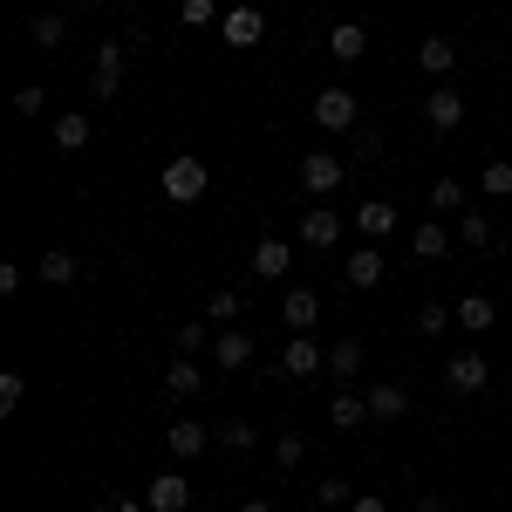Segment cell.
Wrapping results in <instances>:
<instances>
[{
    "instance_id": "7a4b0ae2",
    "label": "cell",
    "mask_w": 512,
    "mask_h": 512,
    "mask_svg": "<svg viewBox=\"0 0 512 512\" xmlns=\"http://www.w3.org/2000/svg\"><path fill=\"white\" fill-rule=\"evenodd\" d=\"M280 376H294V383L328 376V349H315V335H294V342L280 349Z\"/></svg>"
},
{
    "instance_id": "52a82bcc",
    "label": "cell",
    "mask_w": 512,
    "mask_h": 512,
    "mask_svg": "<svg viewBox=\"0 0 512 512\" xmlns=\"http://www.w3.org/2000/svg\"><path fill=\"white\" fill-rule=\"evenodd\" d=\"M280 321H287V335H315L321 294H315V287H287V301H280Z\"/></svg>"
},
{
    "instance_id": "f546056e",
    "label": "cell",
    "mask_w": 512,
    "mask_h": 512,
    "mask_svg": "<svg viewBox=\"0 0 512 512\" xmlns=\"http://www.w3.org/2000/svg\"><path fill=\"white\" fill-rule=\"evenodd\" d=\"M178 21H185V28H212V21H226V14H219V0H178Z\"/></svg>"
},
{
    "instance_id": "4dcf8cb0",
    "label": "cell",
    "mask_w": 512,
    "mask_h": 512,
    "mask_svg": "<svg viewBox=\"0 0 512 512\" xmlns=\"http://www.w3.org/2000/svg\"><path fill=\"white\" fill-rule=\"evenodd\" d=\"M205 321H219V328H233V321H239V294H233V287H219V294L205 301Z\"/></svg>"
},
{
    "instance_id": "836d02e7",
    "label": "cell",
    "mask_w": 512,
    "mask_h": 512,
    "mask_svg": "<svg viewBox=\"0 0 512 512\" xmlns=\"http://www.w3.org/2000/svg\"><path fill=\"white\" fill-rule=\"evenodd\" d=\"M431 205H437V212H458V205H465V185H458V178H437V185H431Z\"/></svg>"
},
{
    "instance_id": "603a6c76",
    "label": "cell",
    "mask_w": 512,
    "mask_h": 512,
    "mask_svg": "<svg viewBox=\"0 0 512 512\" xmlns=\"http://www.w3.org/2000/svg\"><path fill=\"white\" fill-rule=\"evenodd\" d=\"M328 424H335V431H362V424H369V403L342 390L335 403H328Z\"/></svg>"
},
{
    "instance_id": "1f68e13d",
    "label": "cell",
    "mask_w": 512,
    "mask_h": 512,
    "mask_svg": "<svg viewBox=\"0 0 512 512\" xmlns=\"http://www.w3.org/2000/svg\"><path fill=\"white\" fill-rule=\"evenodd\" d=\"M458 239H465V246H492V219H485V212H465V219H458Z\"/></svg>"
},
{
    "instance_id": "9a60e30c",
    "label": "cell",
    "mask_w": 512,
    "mask_h": 512,
    "mask_svg": "<svg viewBox=\"0 0 512 512\" xmlns=\"http://www.w3.org/2000/svg\"><path fill=\"white\" fill-rule=\"evenodd\" d=\"M185 506H192V485H185L178 472L151 478V512H185Z\"/></svg>"
},
{
    "instance_id": "d590c367",
    "label": "cell",
    "mask_w": 512,
    "mask_h": 512,
    "mask_svg": "<svg viewBox=\"0 0 512 512\" xmlns=\"http://www.w3.org/2000/svg\"><path fill=\"white\" fill-rule=\"evenodd\" d=\"M21 390H28V383L7 369V376H0V417H14V410H21Z\"/></svg>"
},
{
    "instance_id": "44dd1931",
    "label": "cell",
    "mask_w": 512,
    "mask_h": 512,
    "mask_svg": "<svg viewBox=\"0 0 512 512\" xmlns=\"http://www.w3.org/2000/svg\"><path fill=\"white\" fill-rule=\"evenodd\" d=\"M62 35H69V14H62V7H48V14L28 21V41H35V48H62Z\"/></svg>"
},
{
    "instance_id": "b9f144b4",
    "label": "cell",
    "mask_w": 512,
    "mask_h": 512,
    "mask_svg": "<svg viewBox=\"0 0 512 512\" xmlns=\"http://www.w3.org/2000/svg\"><path fill=\"white\" fill-rule=\"evenodd\" d=\"M62 14H96V0H62Z\"/></svg>"
},
{
    "instance_id": "5b68a950",
    "label": "cell",
    "mask_w": 512,
    "mask_h": 512,
    "mask_svg": "<svg viewBox=\"0 0 512 512\" xmlns=\"http://www.w3.org/2000/svg\"><path fill=\"white\" fill-rule=\"evenodd\" d=\"M424 123H431L437 137H451V130H458V123H465V96H458V89H451V82H437L431 96H424Z\"/></svg>"
},
{
    "instance_id": "e0dca14e",
    "label": "cell",
    "mask_w": 512,
    "mask_h": 512,
    "mask_svg": "<svg viewBox=\"0 0 512 512\" xmlns=\"http://www.w3.org/2000/svg\"><path fill=\"white\" fill-rule=\"evenodd\" d=\"M383 267H390V260H383V246H362V253H349V260H342L349 287H376V280H383Z\"/></svg>"
},
{
    "instance_id": "ee69618b",
    "label": "cell",
    "mask_w": 512,
    "mask_h": 512,
    "mask_svg": "<svg viewBox=\"0 0 512 512\" xmlns=\"http://www.w3.org/2000/svg\"><path fill=\"white\" fill-rule=\"evenodd\" d=\"M239 512H274V506H267V499H246V506H239Z\"/></svg>"
},
{
    "instance_id": "83f0119b",
    "label": "cell",
    "mask_w": 512,
    "mask_h": 512,
    "mask_svg": "<svg viewBox=\"0 0 512 512\" xmlns=\"http://www.w3.org/2000/svg\"><path fill=\"white\" fill-rule=\"evenodd\" d=\"M76 274H82L76 253H62V246H55V253H41V280H48V287H69Z\"/></svg>"
},
{
    "instance_id": "4fadbf2b",
    "label": "cell",
    "mask_w": 512,
    "mask_h": 512,
    "mask_svg": "<svg viewBox=\"0 0 512 512\" xmlns=\"http://www.w3.org/2000/svg\"><path fill=\"white\" fill-rule=\"evenodd\" d=\"M260 28H267V21H260V7H233V14L219 21L226 48H253V41H260Z\"/></svg>"
},
{
    "instance_id": "ab89813d",
    "label": "cell",
    "mask_w": 512,
    "mask_h": 512,
    "mask_svg": "<svg viewBox=\"0 0 512 512\" xmlns=\"http://www.w3.org/2000/svg\"><path fill=\"white\" fill-rule=\"evenodd\" d=\"M349 512H390V506H383V499L369 492V499H349Z\"/></svg>"
},
{
    "instance_id": "30bf717a",
    "label": "cell",
    "mask_w": 512,
    "mask_h": 512,
    "mask_svg": "<svg viewBox=\"0 0 512 512\" xmlns=\"http://www.w3.org/2000/svg\"><path fill=\"white\" fill-rule=\"evenodd\" d=\"M328 55H335V62H362V55H369V28H362V21H335V28H328Z\"/></svg>"
},
{
    "instance_id": "5bb4252c",
    "label": "cell",
    "mask_w": 512,
    "mask_h": 512,
    "mask_svg": "<svg viewBox=\"0 0 512 512\" xmlns=\"http://www.w3.org/2000/svg\"><path fill=\"white\" fill-rule=\"evenodd\" d=\"M253 362V335L246 328H226L219 342H212V369H246Z\"/></svg>"
},
{
    "instance_id": "2e32d148",
    "label": "cell",
    "mask_w": 512,
    "mask_h": 512,
    "mask_svg": "<svg viewBox=\"0 0 512 512\" xmlns=\"http://www.w3.org/2000/svg\"><path fill=\"white\" fill-rule=\"evenodd\" d=\"M287 267H294V246H287V239H260V246H253V274L260 280H280Z\"/></svg>"
},
{
    "instance_id": "60d3db41",
    "label": "cell",
    "mask_w": 512,
    "mask_h": 512,
    "mask_svg": "<svg viewBox=\"0 0 512 512\" xmlns=\"http://www.w3.org/2000/svg\"><path fill=\"white\" fill-rule=\"evenodd\" d=\"M103 512H144L137 499H103Z\"/></svg>"
},
{
    "instance_id": "7402d4cb",
    "label": "cell",
    "mask_w": 512,
    "mask_h": 512,
    "mask_svg": "<svg viewBox=\"0 0 512 512\" xmlns=\"http://www.w3.org/2000/svg\"><path fill=\"white\" fill-rule=\"evenodd\" d=\"M451 315H458V328H472V335H485V328H492V321H499V308H492V301H485V294H465V301H458V308H451Z\"/></svg>"
},
{
    "instance_id": "f35d334b",
    "label": "cell",
    "mask_w": 512,
    "mask_h": 512,
    "mask_svg": "<svg viewBox=\"0 0 512 512\" xmlns=\"http://www.w3.org/2000/svg\"><path fill=\"white\" fill-rule=\"evenodd\" d=\"M41 103H48L41 89H14V117H41Z\"/></svg>"
},
{
    "instance_id": "d4e9b609",
    "label": "cell",
    "mask_w": 512,
    "mask_h": 512,
    "mask_svg": "<svg viewBox=\"0 0 512 512\" xmlns=\"http://www.w3.org/2000/svg\"><path fill=\"white\" fill-rule=\"evenodd\" d=\"M355 369H362V342H355V335H342V342L328 349V376H335V383H349Z\"/></svg>"
},
{
    "instance_id": "e575fe53",
    "label": "cell",
    "mask_w": 512,
    "mask_h": 512,
    "mask_svg": "<svg viewBox=\"0 0 512 512\" xmlns=\"http://www.w3.org/2000/svg\"><path fill=\"white\" fill-rule=\"evenodd\" d=\"M444 321H458V315H451V308H437V301H424V308H417V328H424V342H431V335H444Z\"/></svg>"
},
{
    "instance_id": "8d00e7d4",
    "label": "cell",
    "mask_w": 512,
    "mask_h": 512,
    "mask_svg": "<svg viewBox=\"0 0 512 512\" xmlns=\"http://www.w3.org/2000/svg\"><path fill=\"white\" fill-rule=\"evenodd\" d=\"M205 349V321H178V355H198Z\"/></svg>"
},
{
    "instance_id": "cb8c5ba5",
    "label": "cell",
    "mask_w": 512,
    "mask_h": 512,
    "mask_svg": "<svg viewBox=\"0 0 512 512\" xmlns=\"http://www.w3.org/2000/svg\"><path fill=\"white\" fill-rule=\"evenodd\" d=\"M410 253H417V260H444V253H451V233H444V226H431V219H424V226H417V233H410Z\"/></svg>"
},
{
    "instance_id": "3957f363",
    "label": "cell",
    "mask_w": 512,
    "mask_h": 512,
    "mask_svg": "<svg viewBox=\"0 0 512 512\" xmlns=\"http://www.w3.org/2000/svg\"><path fill=\"white\" fill-rule=\"evenodd\" d=\"M342 178H349V164L335 158V151H308V158H301V185H308V198L342 192Z\"/></svg>"
},
{
    "instance_id": "ac0fdd59",
    "label": "cell",
    "mask_w": 512,
    "mask_h": 512,
    "mask_svg": "<svg viewBox=\"0 0 512 512\" xmlns=\"http://www.w3.org/2000/svg\"><path fill=\"white\" fill-rule=\"evenodd\" d=\"M164 390L171 396H198L205 390V362H198V355H178V362L164 369Z\"/></svg>"
},
{
    "instance_id": "484cf974",
    "label": "cell",
    "mask_w": 512,
    "mask_h": 512,
    "mask_svg": "<svg viewBox=\"0 0 512 512\" xmlns=\"http://www.w3.org/2000/svg\"><path fill=\"white\" fill-rule=\"evenodd\" d=\"M89 144V117L69 110V117H55V151H82Z\"/></svg>"
},
{
    "instance_id": "8992f818",
    "label": "cell",
    "mask_w": 512,
    "mask_h": 512,
    "mask_svg": "<svg viewBox=\"0 0 512 512\" xmlns=\"http://www.w3.org/2000/svg\"><path fill=\"white\" fill-rule=\"evenodd\" d=\"M485 376H492V369H485V355H478V349H465V355L444 362V390H451V396H478V390H485Z\"/></svg>"
},
{
    "instance_id": "277c9868",
    "label": "cell",
    "mask_w": 512,
    "mask_h": 512,
    "mask_svg": "<svg viewBox=\"0 0 512 512\" xmlns=\"http://www.w3.org/2000/svg\"><path fill=\"white\" fill-rule=\"evenodd\" d=\"M117 89H123V48H117V41H96V69H89V96H96V103H110Z\"/></svg>"
},
{
    "instance_id": "9c48e42d",
    "label": "cell",
    "mask_w": 512,
    "mask_h": 512,
    "mask_svg": "<svg viewBox=\"0 0 512 512\" xmlns=\"http://www.w3.org/2000/svg\"><path fill=\"white\" fill-rule=\"evenodd\" d=\"M335 239H342V219H335L328 205H308V212H301V246H315V253H328Z\"/></svg>"
},
{
    "instance_id": "8fae6325",
    "label": "cell",
    "mask_w": 512,
    "mask_h": 512,
    "mask_svg": "<svg viewBox=\"0 0 512 512\" xmlns=\"http://www.w3.org/2000/svg\"><path fill=\"white\" fill-rule=\"evenodd\" d=\"M362 403H369V417H376V424H396V417L410 410V390H403V383H369Z\"/></svg>"
},
{
    "instance_id": "ffe728a7",
    "label": "cell",
    "mask_w": 512,
    "mask_h": 512,
    "mask_svg": "<svg viewBox=\"0 0 512 512\" xmlns=\"http://www.w3.org/2000/svg\"><path fill=\"white\" fill-rule=\"evenodd\" d=\"M417 62H424V76H437V82H444L451 69H458V48H451L444 35H431L424 48H417Z\"/></svg>"
},
{
    "instance_id": "74e56055",
    "label": "cell",
    "mask_w": 512,
    "mask_h": 512,
    "mask_svg": "<svg viewBox=\"0 0 512 512\" xmlns=\"http://www.w3.org/2000/svg\"><path fill=\"white\" fill-rule=\"evenodd\" d=\"M315 492H321V499H328V506H349V499H355V492H349V478H321Z\"/></svg>"
},
{
    "instance_id": "f1b7e54d",
    "label": "cell",
    "mask_w": 512,
    "mask_h": 512,
    "mask_svg": "<svg viewBox=\"0 0 512 512\" xmlns=\"http://www.w3.org/2000/svg\"><path fill=\"white\" fill-rule=\"evenodd\" d=\"M301 458H308V437H301V431H280L274 437V465H280V472H294Z\"/></svg>"
},
{
    "instance_id": "d6986e66",
    "label": "cell",
    "mask_w": 512,
    "mask_h": 512,
    "mask_svg": "<svg viewBox=\"0 0 512 512\" xmlns=\"http://www.w3.org/2000/svg\"><path fill=\"white\" fill-rule=\"evenodd\" d=\"M205 424H192V417H178L171 431H164V444H171V458H205Z\"/></svg>"
},
{
    "instance_id": "7bdbcfd3",
    "label": "cell",
    "mask_w": 512,
    "mask_h": 512,
    "mask_svg": "<svg viewBox=\"0 0 512 512\" xmlns=\"http://www.w3.org/2000/svg\"><path fill=\"white\" fill-rule=\"evenodd\" d=\"M417 512H444V499H437V492H424V499H417Z\"/></svg>"
},
{
    "instance_id": "4316f807",
    "label": "cell",
    "mask_w": 512,
    "mask_h": 512,
    "mask_svg": "<svg viewBox=\"0 0 512 512\" xmlns=\"http://www.w3.org/2000/svg\"><path fill=\"white\" fill-rule=\"evenodd\" d=\"M478 192H485V198H512V158L485 164V171H478Z\"/></svg>"
},
{
    "instance_id": "d6a6232c",
    "label": "cell",
    "mask_w": 512,
    "mask_h": 512,
    "mask_svg": "<svg viewBox=\"0 0 512 512\" xmlns=\"http://www.w3.org/2000/svg\"><path fill=\"white\" fill-rule=\"evenodd\" d=\"M219 444H226V451H253V444H260V431H253V424H219Z\"/></svg>"
},
{
    "instance_id": "7c38bea8",
    "label": "cell",
    "mask_w": 512,
    "mask_h": 512,
    "mask_svg": "<svg viewBox=\"0 0 512 512\" xmlns=\"http://www.w3.org/2000/svg\"><path fill=\"white\" fill-rule=\"evenodd\" d=\"M355 233L369 239V246H376V239H390V233H396V205H383V198L355 205Z\"/></svg>"
},
{
    "instance_id": "6da1fadb",
    "label": "cell",
    "mask_w": 512,
    "mask_h": 512,
    "mask_svg": "<svg viewBox=\"0 0 512 512\" xmlns=\"http://www.w3.org/2000/svg\"><path fill=\"white\" fill-rule=\"evenodd\" d=\"M164 198H171V205H192V198H205V158L178 151V158L164 164Z\"/></svg>"
},
{
    "instance_id": "ba28073f",
    "label": "cell",
    "mask_w": 512,
    "mask_h": 512,
    "mask_svg": "<svg viewBox=\"0 0 512 512\" xmlns=\"http://www.w3.org/2000/svg\"><path fill=\"white\" fill-rule=\"evenodd\" d=\"M315 123L328 130V137H342V130L355 123V96H349V89H321V96H315Z\"/></svg>"
}]
</instances>
